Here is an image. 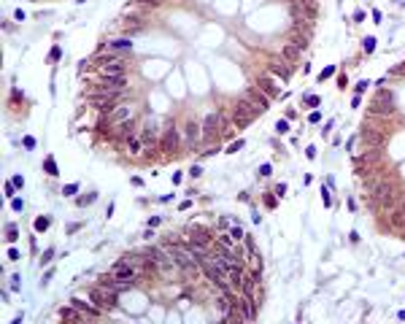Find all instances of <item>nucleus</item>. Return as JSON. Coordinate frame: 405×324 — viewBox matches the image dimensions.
<instances>
[{
    "label": "nucleus",
    "mask_w": 405,
    "mask_h": 324,
    "mask_svg": "<svg viewBox=\"0 0 405 324\" xmlns=\"http://www.w3.org/2000/svg\"><path fill=\"white\" fill-rule=\"evenodd\" d=\"M260 114H262V111L257 108V105L251 103L249 97H246V100H238L235 105H232V122H235V127H238V130L249 127V124L254 122V119L260 116Z\"/></svg>",
    "instance_id": "nucleus-2"
},
{
    "label": "nucleus",
    "mask_w": 405,
    "mask_h": 324,
    "mask_svg": "<svg viewBox=\"0 0 405 324\" xmlns=\"http://www.w3.org/2000/svg\"><path fill=\"white\" fill-rule=\"evenodd\" d=\"M360 141H362V146H368V149H384L389 141V133L384 127H376V124H365L362 133H360Z\"/></svg>",
    "instance_id": "nucleus-4"
},
{
    "label": "nucleus",
    "mask_w": 405,
    "mask_h": 324,
    "mask_svg": "<svg viewBox=\"0 0 405 324\" xmlns=\"http://www.w3.org/2000/svg\"><path fill=\"white\" fill-rule=\"evenodd\" d=\"M119 97H122V89H108V87H103V89H95L89 95V103H92V108H97L100 114H108V111H114L116 105H119Z\"/></svg>",
    "instance_id": "nucleus-1"
},
{
    "label": "nucleus",
    "mask_w": 405,
    "mask_h": 324,
    "mask_svg": "<svg viewBox=\"0 0 405 324\" xmlns=\"http://www.w3.org/2000/svg\"><path fill=\"white\" fill-rule=\"evenodd\" d=\"M270 70H273V73H276L278 78H284V81H287V78H289V68H287V62H284L281 57L270 62Z\"/></svg>",
    "instance_id": "nucleus-23"
},
{
    "label": "nucleus",
    "mask_w": 405,
    "mask_h": 324,
    "mask_svg": "<svg viewBox=\"0 0 405 324\" xmlns=\"http://www.w3.org/2000/svg\"><path fill=\"white\" fill-rule=\"evenodd\" d=\"M141 138H143V143H146V151H149V149H154V146H159L154 124H143V130H141Z\"/></svg>",
    "instance_id": "nucleus-19"
},
{
    "label": "nucleus",
    "mask_w": 405,
    "mask_h": 324,
    "mask_svg": "<svg viewBox=\"0 0 405 324\" xmlns=\"http://www.w3.org/2000/svg\"><path fill=\"white\" fill-rule=\"evenodd\" d=\"M70 303H73V306H76L78 311H87L89 316H97V311H95V308H89L87 303H81V300H70Z\"/></svg>",
    "instance_id": "nucleus-30"
},
{
    "label": "nucleus",
    "mask_w": 405,
    "mask_h": 324,
    "mask_svg": "<svg viewBox=\"0 0 405 324\" xmlns=\"http://www.w3.org/2000/svg\"><path fill=\"white\" fill-rule=\"evenodd\" d=\"M103 70H105V73H116V76H127V65H124L122 59H114V62H108Z\"/></svg>",
    "instance_id": "nucleus-25"
},
{
    "label": "nucleus",
    "mask_w": 405,
    "mask_h": 324,
    "mask_svg": "<svg viewBox=\"0 0 405 324\" xmlns=\"http://www.w3.org/2000/svg\"><path fill=\"white\" fill-rule=\"evenodd\" d=\"M368 111L373 116H392L395 114V95H392L389 89H378L376 97L368 105Z\"/></svg>",
    "instance_id": "nucleus-3"
},
{
    "label": "nucleus",
    "mask_w": 405,
    "mask_h": 324,
    "mask_svg": "<svg viewBox=\"0 0 405 324\" xmlns=\"http://www.w3.org/2000/svg\"><path fill=\"white\" fill-rule=\"evenodd\" d=\"M232 127H235V122H232V119H227V116L222 114V119H219V138H230L232 133H235Z\"/></svg>",
    "instance_id": "nucleus-22"
},
{
    "label": "nucleus",
    "mask_w": 405,
    "mask_h": 324,
    "mask_svg": "<svg viewBox=\"0 0 405 324\" xmlns=\"http://www.w3.org/2000/svg\"><path fill=\"white\" fill-rule=\"evenodd\" d=\"M308 38H311V35H305V32H295L289 43H292V46H297L300 51H305V49H308Z\"/></svg>",
    "instance_id": "nucleus-26"
},
{
    "label": "nucleus",
    "mask_w": 405,
    "mask_h": 324,
    "mask_svg": "<svg viewBox=\"0 0 405 324\" xmlns=\"http://www.w3.org/2000/svg\"><path fill=\"white\" fill-rule=\"evenodd\" d=\"M257 87H260L268 97H278V95H281V89L276 87V81L270 76H260V78H257Z\"/></svg>",
    "instance_id": "nucleus-17"
},
{
    "label": "nucleus",
    "mask_w": 405,
    "mask_h": 324,
    "mask_svg": "<svg viewBox=\"0 0 405 324\" xmlns=\"http://www.w3.org/2000/svg\"><path fill=\"white\" fill-rule=\"evenodd\" d=\"M62 319H73V322H81V311H73V308H62L59 311Z\"/></svg>",
    "instance_id": "nucleus-28"
},
{
    "label": "nucleus",
    "mask_w": 405,
    "mask_h": 324,
    "mask_svg": "<svg viewBox=\"0 0 405 324\" xmlns=\"http://www.w3.org/2000/svg\"><path fill=\"white\" fill-rule=\"evenodd\" d=\"M124 149H127L130 157H141L146 151V143L141 135H130V138H124Z\"/></svg>",
    "instance_id": "nucleus-15"
},
{
    "label": "nucleus",
    "mask_w": 405,
    "mask_h": 324,
    "mask_svg": "<svg viewBox=\"0 0 405 324\" xmlns=\"http://www.w3.org/2000/svg\"><path fill=\"white\" fill-rule=\"evenodd\" d=\"M403 235H405V230H403Z\"/></svg>",
    "instance_id": "nucleus-38"
},
{
    "label": "nucleus",
    "mask_w": 405,
    "mask_h": 324,
    "mask_svg": "<svg viewBox=\"0 0 405 324\" xmlns=\"http://www.w3.org/2000/svg\"><path fill=\"white\" fill-rule=\"evenodd\" d=\"M249 100L254 103L260 111H268V105H270V97L265 95V92H262L260 87H251V92H249Z\"/></svg>",
    "instance_id": "nucleus-18"
},
{
    "label": "nucleus",
    "mask_w": 405,
    "mask_h": 324,
    "mask_svg": "<svg viewBox=\"0 0 405 324\" xmlns=\"http://www.w3.org/2000/svg\"><path fill=\"white\" fill-rule=\"evenodd\" d=\"M46 170H49L51 176H57V173H54V162H51V160H46Z\"/></svg>",
    "instance_id": "nucleus-37"
},
{
    "label": "nucleus",
    "mask_w": 405,
    "mask_h": 324,
    "mask_svg": "<svg viewBox=\"0 0 405 324\" xmlns=\"http://www.w3.org/2000/svg\"><path fill=\"white\" fill-rule=\"evenodd\" d=\"M200 138H203V127L195 122V119H189V122L184 124V143H187L189 149H195L197 143H200Z\"/></svg>",
    "instance_id": "nucleus-9"
},
{
    "label": "nucleus",
    "mask_w": 405,
    "mask_h": 324,
    "mask_svg": "<svg viewBox=\"0 0 405 324\" xmlns=\"http://www.w3.org/2000/svg\"><path fill=\"white\" fill-rule=\"evenodd\" d=\"M127 119H132V108H130V105H116L114 111L105 114V122H108V124H122V122H127Z\"/></svg>",
    "instance_id": "nucleus-12"
},
{
    "label": "nucleus",
    "mask_w": 405,
    "mask_h": 324,
    "mask_svg": "<svg viewBox=\"0 0 405 324\" xmlns=\"http://www.w3.org/2000/svg\"><path fill=\"white\" fill-rule=\"evenodd\" d=\"M46 227H49V222H46V219H38L35 222V230H46Z\"/></svg>",
    "instance_id": "nucleus-34"
},
{
    "label": "nucleus",
    "mask_w": 405,
    "mask_h": 324,
    "mask_svg": "<svg viewBox=\"0 0 405 324\" xmlns=\"http://www.w3.org/2000/svg\"><path fill=\"white\" fill-rule=\"evenodd\" d=\"M373 46H376V41H373V38H368V41H365V51H373Z\"/></svg>",
    "instance_id": "nucleus-36"
},
{
    "label": "nucleus",
    "mask_w": 405,
    "mask_h": 324,
    "mask_svg": "<svg viewBox=\"0 0 405 324\" xmlns=\"http://www.w3.org/2000/svg\"><path fill=\"white\" fill-rule=\"evenodd\" d=\"M392 76H405V62H400L397 68H392Z\"/></svg>",
    "instance_id": "nucleus-33"
},
{
    "label": "nucleus",
    "mask_w": 405,
    "mask_h": 324,
    "mask_svg": "<svg viewBox=\"0 0 405 324\" xmlns=\"http://www.w3.org/2000/svg\"><path fill=\"white\" fill-rule=\"evenodd\" d=\"M292 3H297L300 16L308 19V22H314V19L319 16V0H292Z\"/></svg>",
    "instance_id": "nucleus-11"
},
{
    "label": "nucleus",
    "mask_w": 405,
    "mask_h": 324,
    "mask_svg": "<svg viewBox=\"0 0 405 324\" xmlns=\"http://www.w3.org/2000/svg\"><path fill=\"white\" fill-rule=\"evenodd\" d=\"M105 46H108L111 51H130L132 49V43H130L127 35H124V38H114V41H108Z\"/></svg>",
    "instance_id": "nucleus-21"
},
{
    "label": "nucleus",
    "mask_w": 405,
    "mask_h": 324,
    "mask_svg": "<svg viewBox=\"0 0 405 324\" xmlns=\"http://www.w3.org/2000/svg\"><path fill=\"white\" fill-rule=\"evenodd\" d=\"M19 238V230L16 227H5V241H16Z\"/></svg>",
    "instance_id": "nucleus-32"
},
{
    "label": "nucleus",
    "mask_w": 405,
    "mask_h": 324,
    "mask_svg": "<svg viewBox=\"0 0 405 324\" xmlns=\"http://www.w3.org/2000/svg\"><path fill=\"white\" fill-rule=\"evenodd\" d=\"M219 119H222V114H208L203 122V141L211 143V141H222L219 138Z\"/></svg>",
    "instance_id": "nucleus-8"
},
{
    "label": "nucleus",
    "mask_w": 405,
    "mask_h": 324,
    "mask_svg": "<svg viewBox=\"0 0 405 324\" xmlns=\"http://www.w3.org/2000/svg\"><path fill=\"white\" fill-rule=\"evenodd\" d=\"M232 257H235V262H243L249 257V251L243 249V246H232Z\"/></svg>",
    "instance_id": "nucleus-29"
},
{
    "label": "nucleus",
    "mask_w": 405,
    "mask_h": 324,
    "mask_svg": "<svg viewBox=\"0 0 405 324\" xmlns=\"http://www.w3.org/2000/svg\"><path fill=\"white\" fill-rule=\"evenodd\" d=\"M92 303H95V308H116V292L108 287H97L95 292H92Z\"/></svg>",
    "instance_id": "nucleus-6"
},
{
    "label": "nucleus",
    "mask_w": 405,
    "mask_h": 324,
    "mask_svg": "<svg viewBox=\"0 0 405 324\" xmlns=\"http://www.w3.org/2000/svg\"><path fill=\"white\" fill-rule=\"evenodd\" d=\"M227 284H230V289H235V292H241V287H243V279H246V270L241 268V262H232V265L227 268Z\"/></svg>",
    "instance_id": "nucleus-10"
},
{
    "label": "nucleus",
    "mask_w": 405,
    "mask_h": 324,
    "mask_svg": "<svg viewBox=\"0 0 405 324\" xmlns=\"http://www.w3.org/2000/svg\"><path fill=\"white\" fill-rule=\"evenodd\" d=\"M303 51L297 49V46H292V43H284V49H281V59L287 65H297V59H300Z\"/></svg>",
    "instance_id": "nucleus-20"
},
{
    "label": "nucleus",
    "mask_w": 405,
    "mask_h": 324,
    "mask_svg": "<svg viewBox=\"0 0 405 324\" xmlns=\"http://www.w3.org/2000/svg\"><path fill=\"white\" fill-rule=\"evenodd\" d=\"M249 265H251V270H257V273L262 270V257H260V251H254V249L249 251Z\"/></svg>",
    "instance_id": "nucleus-27"
},
{
    "label": "nucleus",
    "mask_w": 405,
    "mask_h": 324,
    "mask_svg": "<svg viewBox=\"0 0 405 324\" xmlns=\"http://www.w3.org/2000/svg\"><path fill=\"white\" fill-rule=\"evenodd\" d=\"M132 3H135V5H146V8H157L162 0H132Z\"/></svg>",
    "instance_id": "nucleus-31"
},
{
    "label": "nucleus",
    "mask_w": 405,
    "mask_h": 324,
    "mask_svg": "<svg viewBox=\"0 0 405 324\" xmlns=\"http://www.w3.org/2000/svg\"><path fill=\"white\" fill-rule=\"evenodd\" d=\"M111 276H114L116 281H135L138 276H141V270L138 268H132L127 260H122V262H116L114 270H111Z\"/></svg>",
    "instance_id": "nucleus-7"
},
{
    "label": "nucleus",
    "mask_w": 405,
    "mask_h": 324,
    "mask_svg": "<svg viewBox=\"0 0 405 324\" xmlns=\"http://www.w3.org/2000/svg\"><path fill=\"white\" fill-rule=\"evenodd\" d=\"M122 30H124V35H138V32H143L146 30V24H143V19H138V16H124L122 19Z\"/></svg>",
    "instance_id": "nucleus-13"
},
{
    "label": "nucleus",
    "mask_w": 405,
    "mask_h": 324,
    "mask_svg": "<svg viewBox=\"0 0 405 324\" xmlns=\"http://www.w3.org/2000/svg\"><path fill=\"white\" fill-rule=\"evenodd\" d=\"M389 227L397 230V233H403V230H405V208H403V206H395V208H392V214H389Z\"/></svg>",
    "instance_id": "nucleus-16"
},
{
    "label": "nucleus",
    "mask_w": 405,
    "mask_h": 324,
    "mask_svg": "<svg viewBox=\"0 0 405 324\" xmlns=\"http://www.w3.org/2000/svg\"><path fill=\"white\" fill-rule=\"evenodd\" d=\"M230 235H232V241H241V238H243V233H241V230H238V227H235V230H232V233H230Z\"/></svg>",
    "instance_id": "nucleus-35"
},
{
    "label": "nucleus",
    "mask_w": 405,
    "mask_h": 324,
    "mask_svg": "<svg viewBox=\"0 0 405 324\" xmlns=\"http://www.w3.org/2000/svg\"><path fill=\"white\" fill-rule=\"evenodd\" d=\"M159 151H162L165 157H173L178 151V130L173 127V124H168L165 133L159 135Z\"/></svg>",
    "instance_id": "nucleus-5"
},
{
    "label": "nucleus",
    "mask_w": 405,
    "mask_h": 324,
    "mask_svg": "<svg viewBox=\"0 0 405 324\" xmlns=\"http://www.w3.org/2000/svg\"><path fill=\"white\" fill-rule=\"evenodd\" d=\"M114 130L122 138H130V135H135V122L132 119H127V122H122V124H114Z\"/></svg>",
    "instance_id": "nucleus-24"
},
{
    "label": "nucleus",
    "mask_w": 405,
    "mask_h": 324,
    "mask_svg": "<svg viewBox=\"0 0 405 324\" xmlns=\"http://www.w3.org/2000/svg\"><path fill=\"white\" fill-rule=\"evenodd\" d=\"M100 84H105L108 89H124L127 87V78L124 76H116V73H105V70H100Z\"/></svg>",
    "instance_id": "nucleus-14"
}]
</instances>
